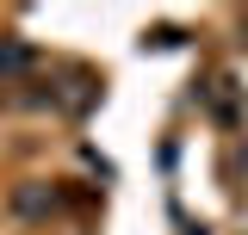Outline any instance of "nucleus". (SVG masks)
I'll list each match as a JSON object with an SVG mask.
<instances>
[{
  "instance_id": "2",
  "label": "nucleus",
  "mask_w": 248,
  "mask_h": 235,
  "mask_svg": "<svg viewBox=\"0 0 248 235\" xmlns=\"http://www.w3.org/2000/svg\"><path fill=\"white\" fill-rule=\"evenodd\" d=\"M13 205L25 210V217H37V210H50V198H44V192H19V198H13Z\"/></svg>"
},
{
  "instance_id": "1",
  "label": "nucleus",
  "mask_w": 248,
  "mask_h": 235,
  "mask_svg": "<svg viewBox=\"0 0 248 235\" xmlns=\"http://www.w3.org/2000/svg\"><path fill=\"white\" fill-rule=\"evenodd\" d=\"M31 62H37V50H31V44H19V37H0V74H25Z\"/></svg>"
}]
</instances>
